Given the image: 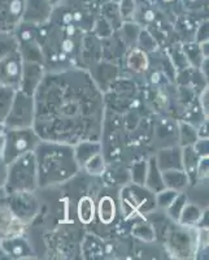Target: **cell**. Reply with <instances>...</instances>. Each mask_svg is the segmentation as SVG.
Masks as SVG:
<instances>
[{
	"mask_svg": "<svg viewBox=\"0 0 209 260\" xmlns=\"http://www.w3.org/2000/svg\"><path fill=\"white\" fill-rule=\"evenodd\" d=\"M34 129L46 141L76 145L101 141L104 92L81 67L46 72L36 94Z\"/></svg>",
	"mask_w": 209,
	"mask_h": 260,
	"instance_id": "1",
	"label": "cell"
},
{
	"mask_svg": "<svg viewBox=\"0 0 209 260\" xmlns=\"http://www.w3.org/2000/svg\"><path fill=\"white\" fill-rule=\"evenodd\" d=\"M39 189L60 186L73 180L81 172L74 157L73 145L41 139L34 150Z\"/></svg>",
	"mask_w": 209,
	"mask_h": 260,
	"instance_id": "2",
	"label": "cell"
},
{
	"mask_svg": "<svg viewBox=\"0 0 209 260\" xmlns=\"http://www.w3.org/2000/svg\"><path fill=\"white\" fill-rule=\"evenodd\" d=\"M7 194L22 191H37L39 189L38 171L34 152L22 155L8 164L6 182Z\"/></svg>",
	"mask_w": 209,
	"mask_h": 260,
	"instance_id": "3",
	"label": "cell"
},
{
	"mask_svg": "<svg viewBox=\"0 0 209 260\" xmlns=\"http://www.w3.org/2000/svg\"><path fill=\"white\" fill-rule=\"evenodd\" d=\"M120 204L122 216L126 221L145 219L146 215L156 208L155 194L145 186L130 182L124 185L120 192Z\"/></svg>",
	"mask_w": 209,
	"mask_h": 260,
	"instance_id": "4",
	"label": "cell"
},
{
	"mask_svg": "<svg viewBox=\"0 0 209 260\" xmlns=\"http://www.w3.org/2000/svg\"><path fill=\"white\" fill-rule=\"evenodd\" d=\"M197 236L199 228L173 221L165 233L162 246L165 250H168L169 255H173V257L190 259L196 255Z\"/></svg>",
	"mask_w": 209,
	"mask_h": 260,
	"instance_id": "5",
	"label": "cell"
},
{
	"mask_svg": "<svg viewBox=\"0 0 209 260\" xmlns=\"http://www.w3.org/2000/svg\"><path fill=\"white\" fill-rule=\"evenodd\" d=\"M41 137L34 127L27 129H6V150H4V160L7 164L12 162L22 155L34 152Z\"/></svg>",
	"mask_w": 209,
	"mask_h": 260,
	"instance_id": "6",
	"label": "cell"
},
{
	"mask_svg": "<svg viewBox=\"0 0 209 260\" xmlns=\"http://www.w3.org/2000/svg\"><path fill=\"white\" fill-rule=\"evenodd\" d=\"M36 121V99L17 90L12 107L4 120L6 129H27L34 127Z\"/></svg>",
	"mask_w": 209,
	"mask_h": 260,
	"instance_id": "7",
	"label": "cell"
},
{
	"mask_svg": "<svg viewBox=\"0 0 209 260\" xmlns=\"http://www.w3.org/2000/svg\"><path fill=\"white\" fill-rule=\"evenodd\" d=\"M7 204L13 215L25 225L31 224L41 215L42 201L37 191H22L8 194Z\"/></svg>",
	"mask_w": 209,
	"mask_h": 260,
	"instance_id": "8",
	"label": "cell"
},
{
	"mask_svg": "<svg viewBox=\"0 0 209 260\" xmlns=\"http://www.w3.org/2000/svg\"><path fill=\"white\" fill-rule=\"evenodd\" d=\"M24 59L20 51L16 50L0 59V86L18 90L22 74Z\"/></svg>",
	"mask_w": 209,
	"mask_h": 260,
	"instance_id": "9",
	"label": "cell"
},
{
	"mask_svg": "<svg viewBox=\"0 0 209 260\" xmlns=\"http://www.w3.org/2000/svg\"><path fill=\"white\" fill-rule=\"evenodd\" d=\"M26 0H0V32H15L24 20Z\"/></svg>",
	"mask_w": 209,
	"mask_h": 260,
	"instance_id": "10",
	"label": "cell"
},
{
	"mask_svg": "<svg viewBox=\"0 0 209 260\" xmlns=\"http://www.w3.org/2000/svg\"><path fill=\"white\" fill-rule=\"evenodd\" d=\"M89 71L92 81L97 86V89L101 92H106L107 90L111 89L115 81L118 78V67L116 64L107 60H99L95 64H92Z\"/></svg>",
	"mask_w": 209,
	"mask_h": 260,
	"instance_id": "11",
	"label": "cell"
},
{
	"mask_svg": "<svg viewBox=\"0 0 209 260\" xmlns=\"http://www.w3.org/2000/svg\"><path fill=\"white\" fill-rule=\"evenodd\" d=\"M46 72L47 71H46L45 64H42V62L24 61L18 90L27 95H34L45 77Z\"/></svg>",
	"mask_w": 209,
	"mask_h": 260,
	"instance_id": "12",
	"label": "cell"
},
{
	"mask_svg": "<svg viewBox=\"0 0 209 260\" xmlns=\"http://www.w3.org/2000/svg\"><path fill=\"white\" fill-rule=\"evenodd\" d=\"M2 248L8 255V259H34L37 257V252L30 243L24 237L13 236L2 240Z\"/></svg>",
	"mask_w": 209,
	"mask_h": 260,
	"instance_id": "13",
	"label": "cell"
},
{
	"mask_svg": "<svg viewBox=\"0 0 209 260\" xmlns=\"http://www.w3.org/2000/svg\"><path fill=\"white\" fill-rule=\"evenodd\" d=\"M26 225L16 217L9 210L8 204L0 203V238H8L13 236H21L25 233Z\"/></svg>",
	"mask_w": 209,
	"mask_h": 260,
	"instance_id": "14",
	"label": "cell"
},
{
	"mask_svg": "<svg viewBox=\"0 0 209 260\" xmlns=\"http://www.w3.org/2000/svg\"><path fill=\"white\" fill-rule=\"evenodd\" d=\"M153 156L156 159L157 166L161 169V172L169 171V169H183L182 147L180 145L157 148Z\"/></svg>",
	"mask_w": 209,
	"mask_h": 260,
	"instance_id": "15",
	"label": "cell"
},
{
	"mask_svg": "<svg viewBox=\"0 0 209 260\" xmlns=\"http://www.w3.org/2000/svg\"><path fill=\"white\" fill-rule=\"evenodd\" d=\"M51 7L47 0H26L24 20L34 25L46 24L50 18Z\"/></svg>",
	"mask_w": 209,
	"mask_h": 260,
	"instance_id": "16",
	"label": "cell"
},
{
	"mask_svg": "<svg viewBox=\"0 0 209 260\" xmlns=\"http://www.w3.org/2000/svg\"><path fill=\"white\" fill-rule=\"evenodd\" d=\"M95 216L99 221L108 226L116 221L117 217V202L111 194H101L95 208Z\"/></svg>",
	"mask_w": 209,
	"mask_h": 260,
	"instance_id": "17",
	"label": "cell"
},
{
	"mask_svg": "<svg viewBox=\"0 0 209 260\" xmlns=\"http://www.w3.org/2000/svg\"><path fill=\"white\" fill-rule=\"evenodd\" d=\"M73 150L74 157L81 169L87 160L91 159L97 152L103 151V145H101V141H81L73 145Z\"/></svg>",
	"mask_w": 209,
	"mask_h": 260,
	"instance_id": "18",
	"label": "cell"
},
{
	"mask_svg": "<svg viewBox=\"0 0 209 260\" xmlns=\"http://www.w3.org/2000/svg\"><path fill=\"white\" fill-rule=\"evenodd\" d=\"M145 187L150 190L151 192H153V194H156L160 190L165 189L164 181H162V172L157 166L156 159H155L153 154L147 159V173H146Z\"/></svg>",
	"mask_w": 209,
	"mask_h": 260,
	"instance_id": "19",
	"label": "cell"
},
{
	"mask_svg": "<svg viewBox=\"0 0 209 260\" xmlns=\"http://www.w3.org/2000/svg\"><path fill=\"white\" fill-rule=\"evenodd\" d=\"M162 181L165 187L183 192L190 186V178L183 169H169L162 172Z\"/></svg>",
	"mask_w": 209,
	"mask_h": 260,
	"instance_id": "20",
	"label": "cell"
},
{
	"mask_svg": "<svg viewBox=\"0 0 209 260\" xmlns=\"http://www.w3.org/2000/svg\"><path fill=\"white\" fill-rule=\"evenodd\" d=\"M95 208H96V203H95L94 198L87 194H83L78 202H77V217L80 220L82 225H90L92 224L95 219Z\"/></svg>",
	"mask_w": 209,
	"mask_h": 260,
	"instance_id": "21",
	"label": "cell"
},
{
	"mask_svg": "<svg viewBox=\"0 0 209 260\" xmlns=\"http://www.w3.org/2000/svg\"><path fill=\"white\" fill-rule=\"evenodd\" d=\"M200 156L196 154L192 146L182 147V168L190 178V185L196 182V168Z\"/></svg>",
	"mask_w": 209,
	"mask_h": 260,
	"instance_id": "22",
	"label": "cell"
},
{
	"mask_svg": "<svg viewBox=\"0 0 209 260\" xmlns=\"http://www.w3.org/2000/svg\"><path fill=\"white\" fill-rule=\"evenodd\" d=\"M131 236L135 238L139 242H152L156 241V234H155V229H153L152 224L148 220L142 219L135 220L131 226Z\"/></svg>",
	"mask_w": 209,
	"mask_h": 260,
	"instance_id": "23",
	"label": "cell"
},
{
	"mask_svg": "<svg viewBox=\"0 0 209 260\" xmlns=\"http://www.w3.org/2000/svg\"><path fill=\"white\" fill-rule=\"evenodd\" d=\"M204 208L200 207L199 204L187 201V203L185 204V207H183L180 219H178L177 222L183 225H189V226L197 228V224H199V220H200Z\"/></svg>",
	"mask_w": 209,
	"mask_h": 260,
	"instance_id": "24",
	"label": "cell"
},
{
	"mask_svg": "<svg viewBox=\"0 0 209 260\" xmlns=\"http://www.w3.org/2000/svg\"><path fill=\"white\" fill-rule=\"evenodd\" d=\"M107 168V159L104 156L103 151L97 152L96 155L85 162V166L81 168V172H85L91 177H101Z\"/></svg>",
	"mask_w": 209,
	"mask_h": 260,
	"instance_id": "25",
	"label": "cell"
},
{
	"mask_svg": "<svg viewBox=\"0 0 209 260\" xmlns=\"http://www.w3.org/2000/svg\"><path fill=\"white\" fill-rule=\"evenodd\" d=\"M182 50L183 53H185L186 59L189 61L190 67L196 69L200 68L201 62H203V60L205 59V57H204L203 53H201L199 43H196L195 41L186 42V43L182 45Z\"/></svg>",
	"mask_w": 209,
	"mask_h": 260,
	"instance_id": "26",
	"label": "cell"
},
{
	"mask_svg": "<svg viewBox=\"0 0 209 260\" xmlns=\"http://www.w3.org/2000/svg\"><path fill=\"white\" fill-rule=\"evenodd\" d=\"M197 139L196 126L187 121L178 122V145L181 147L192 146Z\"/></svg>",
	"mask_w": 209,
	"mask_h": 260,
	"instance_id": "27",
	"label": "cell"
},
{
	"mask_svg": "<svg viewBox=\"0 0 209 260\" xmlns=\"http://www.w3.org/2000/svg\"><path fill=\"white\" fill-rule=\"evenodd\" d=\"M127 67L131 71L141 73V72L147 71L148 68V56L147 53L139 50L138 47L131 48L130 53L127 55Z\"/></svg>",
	"mask_w": 209,
	"mask_h": 260,
	"instance_id": "28",
	"label": "cell"
},
{
	"mask_svg": "<svg viewBox=\"0 0 209 260\" xmlns=\"http://www.w3.org/2000/svg\"><path fill=\"white\" fill-rule=\"evenodd\" d=\"M120 32V39L124 42V45L127 48L136 47V41H138V37L141 34V29L138 27V25L131 24V22H125V24L121 25Z\"/></svg>",
	"mask_w": 209,
	"mask_h": 260,
	"instance_id": "29",
	"label": "cell"
},
{
	"mask_svg": "<svg viewBox=\"0 0 209 260\" xmlns=\"http://www.w3.org/2000/svg\"><path fill=\"white\" fill-rule=\"evenodd\" d=\"M146 173H147V159L136 160L129 168L130 182L139 186H145Z\"/></svg>",
	"mask_w": 209,
	"mask_h": 260,
	"instance_id": "30",
	"label": "cell"
},
{
	"mask_svg": "<svg viewBox=\"0 0 209 260\" xmlns=\"http://www.w3.org/2000/svg\"><path fill=\"white\" fill-rule=\"evenodd\" d=\"M16 91L17 90L7 87V86H0V122H3V124L11 107H12Z\"/></svg>",
	"mask_w": 209,
	"mask_h": 260,
	"instance_id": "31",
	"label": "cell"
},
{
	"mask_svg": "<svg viewBox=\"0 0 209 260\" xmlns=\"http://www.w3.org/2000/svg\"><path fill=\"white\" fill-rule=\"evenodd\" d=\"M187 195H186V192H178L177 197L174 198V201L171 202L170 206H169L166 210L165 211V213L168 215L169 219L171 220V221L174 222H177L178 219H180V216H181V212H182L183 207H185V204L187 203Z\"/></svg>",
	"mask_w": 209,
	"mask_h": 260,
	"instance_id": "32",
	"label": "cell"
},
{
	"mask_svg": "<svg viewBox=\"0 0 209 260\" xmlns=\"http://www.w3.org/2000/svg\"><path fill=\"white\" fill-rule=\"evenodd\" d=\"M18 50L17 39L13 32H0V59Z\"/></svg>",
	"mask_w": 209,
	"mask_h": 260,
	"instance_id": "33",
	"label": "cell"
},
{
	"mask_svg": "<svg viewBox=\"0 0 209 260\" xmlns=\"http://www.w3.org/2000/svg\"><path fill=\"white\" fill-rule=\"evenodd\" d=\"M177 194L178 191L168 189V187L160 190L159 192L155 194V203H156V208H160V210H166V208L170 206L171 202L174 201V198L177 197Z\"/></svg>",
	"mask_w": 209,
	"mask_h": 260,
	"instance_id": "34",
	"label": "cell"
},
{
	"mask_svg": "<svg viewBox=\"0 0 209 260\" xmlns=\"http://www.w3.org/2000/svg\"><path fill=\"white\" fill-rule=\"evenodd\" d=\"M136 47L146 53L152 52V51L156 50L157 42L155 37L151 36L150 32L146 31V30H141V34H139L138 41H136Z\"/></svg>",
	"mask_w": 209,
	"mask_h": 260,
	"instance_id": "35",
	"label": "cell"
},
{
	"mask_svg": "<svg viewBox=\"0 0 209 260\" xmlns=\"http://www.w3.org/2000/svg\"><path fill=\"white\" fill-rule=\"evenodd\" d=\"M208 171H209L208 156L200 157L196 168V181H208Z\"/></svg>",
	"mask_w": 209,
	"mask_h": 260,
	"instance_id": "36",
	"label": "cell"
},
{
	"mask_svg": "<svg viewBox=\"0 0 209 260\" xmlns=\"http://www.w3.org/2000/svg\"><path fill=\"white\" fill-rule=\"evenodd\" d=\"M118 11H120V15L122 20H129L134 13L133 0H121Z\"/></svg>",
	"mask_w": 209,
	"mask_h": 260,
	"instance_id": "37",
	"label": "cell"
},
{
	"mask_svg": "<svg viewBox=\"0 0 209 260\" xmlns=\"http://www.w3.org/2000/svg\"><path fill=\"white\" fill-rule=\"evenodd\" d=\"M196 154L200 157L208 156L209 155V139L208 138H197L196 142L192 145Z\"/></svg>",
	"mask_w": 209,
	"mask_h": 260,
	"instance_id": "38",
	"label": "cell"
},
{
	"mask_svg": "<svg viewBox=\"0 0 209 260\" xmlns=\"http://www.w3.org/2000/svg\"><path fill=\"white\" fill-rule=\"evenodd\" d=\"M209 89L208 86H205L203 90H201L200 95H199V106H200L201 111H203L204 115L208 117L209 113Z\"/></svg>",
	"mask_w": 209,
	"mask_h": 260,
	"instance_id": "39",
	"label": "cell"
},
{
	"mask_svg": "<svg viewBox=\"0 0 209 260\" xmlns=\"http://www.w3.org/2000/svg\"><path fill=\"white\" fill-rule=\"evenodd\" d=\"M194 41L196 43H201V42L208 41V22H203L200 26L197 27L196 32H195Z\"/></svg>",
	"mask_w": 209,
	"mask_h": 260,
	"instance_id": "40",
	"label": "cell"
},
{
	"mask_svg": "<svg viewBox=\"0 0 209 260\" xmlns=\"http://www.w3.org/2000/svg\"><path fill=\"white\" fill-rule=\"evenodd\" d=\"M7 175H8V164L6 162L4 157L0 156V187L6 186Z\"/></svg>",
	"mask_w": 209,
	"mask_h": 260,
	"instance_id": "41",
	"label": "cell"
},
{
	"mask_svg": "<svg viewBox=\"0 0 209 260\" xmlns=\"http://www.w3.org/2000/svg\"><path fill=\"white\" fill-rule=\"evenodd\" d=\"M4 150H6V132L0 134V156L3 157Z\"/></svg>",
	"mask_w": 209,
	"mask_h": 260,
	"instance_id": "42",
	"label": "cell"
},
{
	"mask_svg": "<svg viewBox=\"0 0 209 260\" xmlns=\"http://www.w3.org/2000/svg\"><path fill=\"white\" fill-rule=\"evenodd\" d=\"M7 197H8V194H7L6 189H4V187H0V203H6Z\"/></svg>",
	"mask_w": 209,
	"mask_h": 260,
	"instance_id": "43",
	"label": "cell"
},
{
	"mask_svg": "<svg viewBox=\"0 0 209 260\" xmlns=\"http://www.w3.org/2000/svg\"><path fill=\"white\" fill-rule=\"evenodd\" d=\"M4 132H6V126H4L3 122H0V134L4 133Z\"/></svg>",
	"mask_w": 209,
	"mask_h": 260,
	"instance_id": "44",
	"label": "cell"
},
{
	"mask_svg": "<svg viewBox=\"0 0 209 260\" xmlns=\"http://www.w3.org/2000/svg\"><path fill=\"white\" fill-rule=\"evenodd\" d=\"M164 2H173V0H164Z\"/></svg>",
	"mask_w": 209,
	"mask_h": 260,
	"instance_id": "45",
	"label": "cell"
},
{
	"mask_svg": "<svg viewBox=\"0 0 209 260\" xmlns=\"http://www.w3.org/2000/svg\"><path fill=\"white\" fill-rule=\"evenodd\" d=\"M0 245H2V238H0Z\"/></svg>",
	"mask_w": 209,
	"mask_h": 260,
	"instance_id": "46",
	"label": "cell"
}]
</instances>
